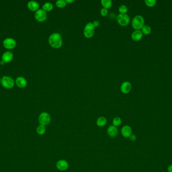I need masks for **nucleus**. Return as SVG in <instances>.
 Returning a JSON list of instances; mask_svg holds the SVG:
<instances>
[{"instance_id":"obj_1","label":"nucleus","mask_w":172,"mask_h":172,"mask_svg":"<svg viewBox=\"0 0 172 172\" xmlns=\"http://www.w3.org/2000/svg\"><path fill=\"white\" fill-rule=\"evenodd\" d=\"M48 41L50 46L55 49L61 48L63 44L61 35L57 33H52L49 37Z\"/></svg>"},{"instance_id":"obj_2","label":"nucleus","mask_w":172,"mask_h":172,"mask_svg":"<svg viewBox=\"0 0 172 172\" xmlns=\"http://www.w3.org/2000/svg\"><path fill=\"white\" fill-rule=\"evenodd\" d=\"M131 25L135 31L141 30L144 25V19L141 15H136L132 19Z\"/></svg>"},{"instance_id":"obj_3","label":"nucleus","mask_w":172,"mask_h":172,"mask_svg":"<svg viewBox=\"0 0 172 172\" xmlns=\"http://www.w3.org/2000/svg\"><path fill=\"white\" fill-rule=\"evenodd\" d=\"M15 84V81L12 77L8 76H4L2 77L1 84L2 86L6 89L13 88Z\"/></svg>"},{"instance_id":"obj_4","label":"nucleus","mask_w":172,"mask_h":172,"mask_svg":"<svg viewBox=\"0 0 172 172\" xmlns=\"http://www.w3.org/2000/svg\"><path fill=\"white\" fill-rule=\"evenodd\" d=\"M95 35V27L92 22H89L86 24L84 29V35L87 38H92Z\"/></svg>"},{"instance_id":"obj_5","label":"nucleus","mask_w":172,"mask_h":172,"mask_svg":"<svg viewBox=\"0 0 172 172\" xmlns=\"http://www.w3.org/2000/svg\"><path fill=\"white\" fill-rule=\"evenodd\" d=\"M38 122L39 125L47 126L50 124L51 121L50 115L47 112H42L38 117Z\"/></svg>"},{"instance_id":"obj_6","label":"nucleus","mask_w":172,"mask_h":172,"mask_svg":"<svg viewBox=\"0 0 172 172\" xmlns=\"http://www.w3.org/2000/svg\"><path fill=\"white\" fill-rule=\"evenodd\" d=\"M117 21L121 26H126L130 22V18L127 14H120L117 17Z\"/></svg>"},{"instance_id":"obj_7","label":"nucleus","mask_w":172,"mask_h":172,"mask_svg":"<svg viewBox=\"0 0 172 172\" xmlns=\"http://www.w3.org/2000/svg\"><path fill=\"white\" fill-rule=\"evenodd\" d=\"M34 17L37 21L39 22H43L47 20V12L42 9H39L37 11L35 12Z\"/></svg>"},{"instance_id":"obj_8","label":"nucleus","mask_w":172,"mask_h":172,"mask_svg":"<svg viewBox=\"0 0 172 172\" xmlns=\"http://www.w3.org/2000/svg\"><path fill=\"white\" fill-rule=\"evenodd\" d=\"M3 44L5 48L7 50H13L17 45L16 40L12 38H7L4 40Z\"/></svg>"},{"instance_id":"obj_9","label":"nucleus","mask_w":172,"mask_h":172,"mask_svg":"<svg viewBox=\"0 0 172 172\" xmlns=\"http://www.w3.org/2000/svg\"><path fill=\"white\" fill-rule=\"evenodd\" d=\"M68 162L65 160H59L56 164V167L60 171H65L69 168Z\"/></svg>"},{"instance_id":"obj_10","label":"nucleus","mask_w":172,"mask_h":172,"mask_svg":"<svg viewBox=\"0 0 172 172\" xmlns=\"http://www.w3.org/2000/svg\"><path fill=\"white\" fill-rule=\"evenodd\" d=\"M132 88V85L130 82L124 81L121 85L120 90L123 94H128L130 92Z\"/></svg>"},{"instance_id":"obj_11","label":"nucleus","mask_w":172,"mask_h":172,"mask_svg":"<svg viewBox=\"0 0 172 172\" xmlns=\"http://www.w3.org/2000/svg\"><path fill=\"white\" fill-rule=\"evenodd\" d=\"M121 133L124 137L129 138L132 134V129L128 125H125L121 128Z\"/></svg>"},{"instance_id":"obj_12","label":"nucleus","mask_w":172,"mask_h":172,"mask_svg":"<svg viewBox=\"0 0 172 172\" xmlns=\"http://www.w3.org/2000/svg\"><path fill=\"white\" fill-rule=\"evenodd\" d=\"M15 83L19 88H25L27 86V80L23 77H18L16 79Z\"/></svg>"},{"instance_id":"obj_13","label":"nucleus","mask_w":172,"mask_h":172,"mask_svg":"<svg viewBox=\"0 0 172 172\" xmlns=\"http://www.w3.org/2000/svg\"><path fill=\"white\" fill-rule=\"evenodd\" d=\"M13 59V54L12 52L7 51L3 54L2 56V61L5 63H8L12 61Z\"/></svg>"},{"instance_id":"obj_14","label":"nucleus","mask_w":172,"mask_h":172,"mask_svg":"<svg viewBox=\"0 0 172 172\" xmlns=\"http://www.w3.org/2000/svg\"><path fill=\"white\" fill-rule=\"evenodd\" d=\"M107 133L111 137H116L118 134V130L117 127L113 125L109 126L107 129Z\"/></svg>"},{"instance_id":"obj_15","label":"nucleus","mask_w":172,"mask_h":172,"mask_svg":"<svg viewBox=\"0 0 172 172\" xmlns=\"http://www.w3.org/2000/svg\"><path fill=\"white\" fill-rule=\"evenodd\" d=\"M27 7L31 11L36 12L39 9V4L35 1H31L28 3Z\"/></svg>"},{"instance_id":"obj_16","label":"nucleus","mask_w":172,"mask_h":172,"mask_svg":"<svg viewBox=\"0 0 172 172\" xmlns=\"http://www.w3.org/2000/svg\"><path fill=\"white\" fill-rule=\"evenodd\" d=\"M131 38L134 42H138L142 40L143 37V33L141 30L134 31L131 34Z\"/></svg>"},{"instance_id":"obj_17","label":"nucleus","mask_w":172,"mask_h":172,"mask_svg":"<svg viewBox=\"0 0 172 172\" xmlns=\"http://www.w3.org/2000/svg\"><path fill=\"white\" fill-rule=\"evenodd\" d=\"M107 119L104 117H100L96 121V125L99 127H103L107 124Z\"/></svg>"},{"instance_id":"obj_18","label":"nucleus","mask_w":172,"mask_h":172,"mask_svg":"<svg viewBox=\"0 0 172 172\" xmlns=\"http://www.w3.org/2000/svg\"><path fill=\"white\" fill-rule=\"evenodd\" d=\"M53 9H54V5L50 2L45 3L42 6V9L43 10L46 12L51 11Z\"/></svg>"},{"instance_id":"obj_19","label":"nucleus","mask_w":172,"mask_h":172,"mask_svg":"<svg viewBox=\"0 0 172 172\" xmlns=\"http://www.w3.org/2000/svg\"><path fill=\"white\" fill-rule=\"evenodd\" d=\"M101 3L103 7L107 9L111 8L112 6V2L111 0H101Z\"/></svg>"},{"instance_id":"obj_20","label":"nucleus","mask_w":172,"mask_h":172,"mask_svg":"<svg viewBox=\"0 0 172 172\" xmlns=\"http://www.w3.org/2000/svg\"><path fill=\"white\" fill-rule=\"evenodd\" d=\"M46 129L45 126L39 125L36 128L37 133L39 135H43L46 133Z\"/></svg>"},{"instance_id":"obj_21","label":"nucleus","mask_w":172,"mask_h":172,"mask_svg":"<svg viewBox=\"0 0 172 172\" xmlns=\"http://www.w3.org/2000/svg\"><path fill=\"white\" fill-rule=\"evenodd\" d=\"M141 31H142V33H143V35H149L151 32V27L149 25H144L142 28Z\"/></svg>"},{"instance_id":"obj_22","label":"nucleus","mask_w":172,"mask_h":172,"mask_svg":"<svg viewBox=\"0 0 172 172\" xmlns=\"http://www.w3.org/2000/svg\"><path fill=\"white\" fill-rule=\"evenodd\" d=\"M121 123H122V120L120 117H115L112 120V125L116 127L120 126Z\"/></svg>"},{"instance_id":"obj_23","label":"nucleus","mask_w":172,"mask_h":172,"mask_svg":"<svg viewBox=\"0 0 172 172\" xmlns=\"http://www.w3.org/2000/svg\"><path fill=\"white\" fill-rule=\"evenodd\" d=\"M67 3L65 0H58L56 3V6L58 8H63L67 6Z\"/></svg>"},{"instance_id":"obj_24","label":"nucleus","mask_w":172,"mask_h":172,"mask_svg":"<svg viewBox=\"0 0 172 172\" xmlns=\"http://www.w3.org/2000/svg\"><path fill=\"white\" fill-rule=\"evenodd\" d=\"M145 4L149 7H153L156 5L157 1L155 0H145Z\"/></svg>"},{"instance_id":"obj_25","label":"nucleus","mask_w":172,"mask_h":172,"mask_svg":"<svg viewBox=\"0 0 172 172\" xmlns=\"http://www.w3.org/2000/svg\"><path fill=\"white\" fill-rule=\"evenodd\" d=\"M128 11V8L126 7L125 5H121L118 8V11L120 14H126Z\"/></svg>"},{"instance_id":"obj_26","label":"nucleus","mask_w":172,"mask_h":172,"mask_svg":"<svg viewBox=\"0 0 172 172\" xmlns=\"http://www.w3.org/2000/svg\"><path fill=\"white\" fill-rule=\"evenodd\" d=\"M108 13V10L107 9L103 8L101 9V11H100V14L102 17L106 16Z\"/></svg>"},{"instance_id":"obj_27","label":"nucleus","mask_w":172,"mask_h":172,"mask_svg":"<svg viewBox=\"0 0 172 172\" xmlns=\"http://www.w3.org/2000/svg\"><path fill=\"white\" fill-rule=\"evenodd\" d=\"M129 138L130 141H135L136 140V135L132 134L130 135Z\"/></svg>"},{"instance_id":"obj_28","label":"nucleus","mask_w":172,"mask_h":172,"mask_svg":"<svg viewBox=\"0 0 172 172\" xmlns=\"http://www.w3.org/2000/svg\"><path fill=\"white\" fill-rule=\"evenodd\" d=\"M93 24L94 25V27H97L99 26L100 22L99 21H97V20H95L93 22H92Z\"/></svg>"},{"instance_id":"obj_29","label":"nucleus","mask_w":172,"mask_h":172,"mask_svg":"<svg viewBox=\"0 0 172 172\" xmlns=\"http://www.w3.org/2000/svg\"><path fill=\"white\" fill-rule=\"evenodd\" d=\"M74 2H75L74 0H65V2L67 4H71Z\"/></svg>"},{"instance_id":"obj_30","label":"nucleus","mask_w":172,"mask_h":172,"mask_svg":"<svg viewBox=\"0 0 172 172\" xmlns=\"http://www.w3.org/2000/svg\"><path fill=\"white\" fill-rule=\"evenodd\" d=\"M168 171L169 172H172V164H171L168 168Z\"/></svg>"},{"instance_id":"obj_31","label":"nucleus","mask_w":172,"mask_h":172,"mask_svg":"<svg viewBox=\"0 0 172 172\" xmlns=\"http://www.w3.org/2000/svg\"><path fill=\"white\" fill-rule=\"evenodd\" d=\"M4 64H5V63H4V62H3L2 61L1 62V65H3Z\"/></svg>"},{"instance_id":"obj_32","label":"nucleus","mask_w":172,"mask_h":172,"mask_svg":"<svg viewBox=\"0 0 172 172\" xmlns=\"http://www.w3.org/2000/svg\"><path fill=\"white\" fill-rule=\"evenodd\" d=\"M1 81H2V79L1 78H0V84H1Z\"/></svg>"}]
</instances>
